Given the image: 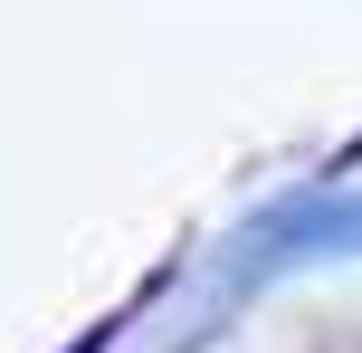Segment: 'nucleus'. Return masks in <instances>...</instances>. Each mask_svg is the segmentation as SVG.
Masks as SVG:
<instances>
[{"mask_svg": "<svg viewBox=\"0 0 362 353\" xmlns=\"http://www.w3.org/2000/svg\"><path fill=\"white\" fill-rule=\"evenodd\" d=\"M305 258H362V201H353V191H305V201L267 210V220L248 229L238 287L276 277V267H305Z\"/></svg>", "mask_w": 362, "mask_h": 353, "instance_id": "1", "label": "nucleus"}]
</instances>
